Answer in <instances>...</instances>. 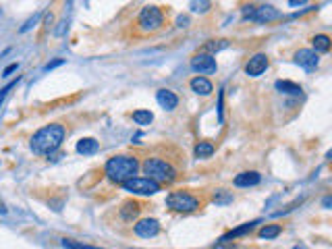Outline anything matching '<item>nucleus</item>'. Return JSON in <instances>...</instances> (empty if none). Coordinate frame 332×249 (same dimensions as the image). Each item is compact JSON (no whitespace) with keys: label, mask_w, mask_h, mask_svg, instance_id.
Wrapping results in <instances>:
<instances>
[{"label":"nucleus","mask_w":332,"mask_h":249,"mask_svg":"<svg viewBox=\"0 0 332 249\" xmlns=\"http://www.w3.org/2000/svg\"><path fill=\"white\" fill-rule=\"evenodd\" d=\"M189 85H191V90H193L197 96H210L214 92V85H212V81L210 79H206V77H193L189 81Z\"/></svg>","instance_id":"13"},{"label":"nucleus","mask_w":332,"mask_h":249,"mask_svg":"<svg viewBox=\"0 0 332 249\" xmlns=\"http://www.w3.org/2000/svg\"><path fill=\"white\" fill-rule=\"evenodd\" d=\"M0 214H6V208H4V203L0 201Z\"/></svg>","instance_id":"37"},{"label":"nucleus","mask_w":332,"mask_h":249,"mask_svg":"<svg viewBox=\"0 0 332 249\" xmlns=\"http://www.w3.org/2000/svg\"><path fill=\"white\" fill-rule=\"evenodd\" d=\"M166 206H168L170 210H174V212L189 214V212H195V210L202 208V201L189 191H172L168 198H166Z\"/></svg>","instance_id":"4"},{"label":"nucleus","mask_w":332,"mask_h":249,"mask_svg":"<svg viewBox=\"0 0 332 249\" xmlns=\"http://www.w3.org/2000/svg\"><path fill=\"white\" fill-rule=\"evenodd\" d=\"M133 249H137V247H133Z\"/></svg>","instance_id":"38"},{"label":"nucleus","mask_w":332,"mask_h":249,"mask_svg":"<svg viewBox=\"0 0 332 249\" xmlns=\"http://www.w3.org/2000/svg\"><path fill=\"white\" fill-rule=\"evenodd\" d=\"M330 203H332L330 198H324V199H322V206H324V208H330Z\"/></svg>","instance_id":"35"},{"label":"nucleus","mask_w":332,"mask_h":249,"mask_svg":"<svg viewBox=\"0 0 332 249\" xmlns=\"http://www.w3.org/2000/svg\"><path fill=\"white\" fill-rule=\"evenodd\" d=\"M212 249H235V243L222 237L220 241H216V243H214V247H212Z\"/></svg>","instance_id":"26"},{"label":"nucleus","mask_w":332,"mask_h":249,"mask_svg":"<svg viewBox=\"0 0 332 249\" xmlns=\"http://www.w3.org/2000/svg\"><path fill=\"white\" fill-rule=\"evenodd\" d=\"M210 6H212L210 2H191V11L193 13H206Z\"/></svg>","instance_id":"27"},{"label":"nucleus","mask_w":332,"mask_h":249,"mask_svg":"<svg viewBox=\"0 0 332 249\" xmlns=\"http://www.w3.org/2000/svg\"><path fill=\"white\" fill-rule=\"evenodd\" d=\"M268 65H270V60H268L266 54H253L245 65V73L249 77H260L268 69Z\"/></svg>","instance_id":"10"},{"label":"nucleus","mask_w":332,"mask_h":249,"mask_svg":"<svg viewBox=\"0 0 332 249\" xmlns=\"http://www.w3.org/2000/svg\"><path fill=\"white\" fill-rule=\"evenodd\" d=\"M38 19H40V13H38V15H33V17H31V19H29L27 23H25V25H23V27H21V33H25V31H29V29L33 27V25H36V23H38Z\"/></svg>","instance_id":"28"},{"label":"nucleus","mask_w":332,"mask_h":249,"mask_svg":"<svg viewBox=\"0 0 332 249\" xmlns=\"http://www.w3.org/2000/svg\"><path fill=\"white\" fill-rule=\"evenodd\" d=\"M313 42V52H322V54H326V52H330V46H332V42H330V35H326V33H318L316 38L311 40Z\"/></svg>","instance_id":"18"},{"label":"nucleus","mask_w":332,"mask_h":249,"mask_svg":"<svg viewBox=\"0 0 332 249\" xmlns=\"http://www.w3.org/2000/svg\"><path fill=\"white\" fill-rule=\"evenodd\" d=\"M17 69H19V62H13V65H8V67H6L4 71H2V77H8L11 73H15Z\"/></svg>","instance_id":"31"},{"label":"nucleus","mask_w":332,"mask_h":249,"mask_svg":"<svg viewBox=\"0 0 332 249\" xmlns=\"http://www.w3.org/2000/svg\"><path fill=\"white\" fill-rule=\"evenodd\" d=\"M65 135H67V131L63 124H58V123L46 124V127H42L36 135L31 137L29 148H31V152L38 156H50L63 146Z\"/></svg>","instance_id":"1"},{"label":"nucleus","mask_w":332,"mask_h":249,"mask_svg":"<svg viewBox=\"0 0 332 249\" xmlns=\"http://www.w3.org/2000/svg\"><path fill=\"white\" fill-rule=\"evenodd\" d=\"M189 65H191V69H193L195 73H199V77H202V75H212V73H216V69H218L216 58L208 56V54H202V52L191 58Z\"/></svg>","instance_id":"7"},{"label":"nucleus","mask_w":332,"mask_h":249,"mask_svg":"<svg viewBox=\"0 0 332 249\" xmlns=\"http://www.w3.org/2000/svg\"><path fill=\"white\" fill-rule=\"evenodd\" d=\"M283 233V228L278 226V224H266L264 228H260V239H274V237H278Z\"/></svg>","instance_id":"23"},{"label":"nucleus","mask_w":332,"mask_h":249,"mask_svg":"<svg viewBox=\"0 0 332 249\" xmlns=\"http://www.w3.org/2000/svg\"><path fill=\"white\" fill-rule=\"evenodd\" d=\"M123 189L133 195H154L160 191V185L147 179V176H133V179L123 183Z\"/></svg>","instance_id":"6"},{"label":"nucleus","mask_w":332,"mask_h":249,"mask_svg":"<svg viewBox=\"0 0 332 249\" xmlns=\"http://www.w3.org/2000/svg\"><path fill=\"white\" fill-rule=\"evenodd\" d=\"M214 154V144L210 141H199L195 146V158H212Z\"/></svg>","instance_id":"21"},{"label":"nucleus","mask_w":332,"mask_h":249,"mask_svg":"<svg viewBox=\"0 0 332 249\" xmlns=\"http://www.w3.org/2000/svg\"><path fill=\"white\" fill-rule=\"evenodd\" d=\"M281 17V11L278 8H274L272 4H261V6H256V13H253L251 17V21H256V23H270V21H274Z\"/></svg>","instance_id":"11"},{"label":"nucleus","mask_w":332,"mask_h":249,"mask_svg":"<svg viewBox=\"0 0 332 249\" xmlns=\"http://www.w3.org/2000/svg\"><path fill=\"white\" fill-rule=\"evenodd\" d=\"M253 13H256V4H247V6H243V19H251Z\"/></svg>","instance_id":"29"},{"label":"nucleus","mask_w":332,"mask_h":249,"mask_svg":"<svg viewBox=\"0 0 332 249\" xmlns=\"http://www.w3.org/2000/svg\"><path fill=\"white\" fill-rule=\"evenodd\" d=\"M222 90H220V94H218V119H220V123H222Z\"/></svg>","instance_id":"33"},{"label":"nucleus","mask_w":332,"mask_h":249,"mask_svg":"<svg viewBox=\"0 0 332 249\" xmlns=\"http://www.w3.org/2000/svg\"><path fill=\"white\" fill-rule=\"evenodd\" d=\"M177 23H179V27H185V25L189 23V19H187V17H179V21H177Z\"/></svg>","instance_id":"34"},{"label":"nucleus","mask_w":332,"mask_h":249,"mask_svg":"<svg viewBox=\"0 0 332 249\" xmlns=\"http://www.w3.org/2000/svg\"><path fill=\"white\" fill-rule=\"evenodd\" d=\"M17 83H19V79H17V81H11V83H8L6 87H2V90H0V102H2V98H4V96H6L8 92H11V90H13V87H15Z\"/></svg>","instance_id":"30"},{"label":"nucleus","mask_w":332,"mask_h":249,"mask_svg":"<svg viewBox=\"0 0 332 249\" xmlns=\"http://www.w3.org/2000/svg\"><path fill=\"white\" fill-rule=\"evenodd\" d=\"M156 100L164 110H174L179 106V96L170 90H158L156 92Z\"/></svg>","instance_id":"12"},{"label":"nucleus","mask_w":332,"mask_h":249,"mask_svg":"<svg viewBox=\"0 0 332 249\" xmlns=\"http://www.w3.org/2000/svg\"><path fill=\"white\" fill-rule=\"evenodd\" d=\"M260 224V220H251V222H245V224H241L239 228H235V230H231L229 235H224V239H235V237H241V235H247V233H251L253 228H256Z\"/></svg>","instance_id":"20"},{"label":"nucleus","mask_w":332,"mask_h":249,"mask_svg":"<svg viewBox=\"0 0 332 249\" xmlns=\"http://www.w3.org/2000/svg\"><path fill=\"white\" fill-rule=\"evenodd\" d=\"M293 249H309V247H308V245H303V243H299V245H295Z\"/></svg>","instance_id":"36"},{"label":"nucleus","mask_w":332,"mask_h":249,"mask_svg":"<svg viewBox=\"0 0 332 249\" xmlns=\"http://www.w3.org/2000/svg\"><path fill=\"white\" fill-rule=\"evenodd\" d=\"M164 23V13L160 6H143L137 15V27L145 31V33H152V31H158Z\"/></svg>","instance_id":"5"},{"label":"nucleus","mask_w":332,"mask_h":249,"mask_svg":"<svg viewBox=\"0 0 332 249\" xmlns=\"http://www.w3.org/2000/svg\"><path fill=\"white\" fill-rule=\"evenodd\" d=\"M226 46H229V40H210V42H206L204 46H202V54L212 56V54H216V52L224 50Z\"/></svg>","instance_id":"17"},{"label":"nucleus","mask_w":332,"mask_h":249,"mask_svg":"<svg viewBox=\"0 0 332 249\" xmlns=\"http://www.w3.org/2000/svg\"><path fill=\"white\" fill-rule=\"evenodd\" d=\"M133 233L137 237H143V239H152L160 233V222L156 218H142L133 226Z\"/></svg>","instance_id":"8"},{"label":"nucleus","mask_w":332,"mask_h":249,"mask_svg":"<svg viewBox=\"0 0 332 249\" xmlns=\"http://www.w3.org/2000/svg\"><path fill=\"white\" fill-rule=\"evenodd\" d=\"M137 168H139V162L133 156H112L106 162V166H104V173H106V176L112 183L123 185L129 179H133Z\"/></svg>","instance_id":"2"},{"label":"nucleus","mask_w":332,"mask_h":249,"mask_svg":"<svg viewBox=\"0 0 332 249\" xmlns=\"http://www.w3.org/2000/svg\"><path fill=\"white\" fill-rule=\"evenodd\" d=\"M260 181H261V174L260 173H256V171H245V173H241V174H237L235 176V185L237 187H256V185H260Z\"/></svg>","instance_id":"14"},{"label":"nucleus","mask_w":332,"mask_h":249,"mask_svg":"<svg viewBox=\"0 0 332 249\" xmlns=\"http://www.w3.org/2000/svg\"><path fill=\"white\" fill-rule=\"evenodd\" d=\"M133 121L137 124H142V127H145V124H150L154 121V114L150 110H135L133 112Z\"/></svg>","instance_id":"24"},{"label":"nucleus","mask_w":332,"mask_h":249,"mask_svg":"<svg viewBox=\"0 0 332 249\" xmlns=\"http://www.w3.org/2000/svg\"><path fill=\"white\" fill-rule=\"evenodd\" d=\"M63 245L67 249H104V247H95V245H83V243H75V241H69V239H63Z\"/></svg>","instance_id":"25"},{"label":"nucleus","mask_w":332,"mask_h":249,"mask_svg":"<svg viewBox=\"0 0 332 249\" xmlns=\"http://www.w3.org/2000/svg\"><path fill=\"white\" fill-rule=\"evenodd\" d=\"M295 62L299 67H303L305 71H316L318 65H320V56L313 50H309V48H301V50H297Z\"/></svg>","instance_id":"9"},{"label":"nucleus","mask_w":332,"mask_h":249,"mask_svg":"<svg viewBox=\"0 0 332 249\" xmlns=\"http://www.w3.org/2000/svg\"><path fill=\"white\" fill-rule=\"evenodd\" d=\"M98 149H100V144L94 137H83V139L77 141V152L83 154V156H92V154L98 152Z\"/></svg>","instance_id":"15"},{"label":"nucleus","mask_w":332,"mask_h":249,"mask_svg":"<svg viewBox=\"0 0 332 249\" xmlns=\"http://www.w3.org/2000/svg\"><path fill=\"white\" fill-rule=\"evenodd\" d=\"M63 58H56V60H52V62H48V65L46 67H44V69H46V71H52V69H56V67H60V65H63Z\"/></svg>","instance_id":"32"},{"label":"nucleus","mask_w":332,"mask_h":249,"mask_svg":"<svg viewBox=\"0 0 332 249\" xmlns=\"http://www.w3.org/2000/svg\"><path fill=\"white\" fill-rule=\"evenodd\" d=\"M274 87L281 94H289V96H299L303 90H301V85H297L293 81H283V79H278V81L274 83Z\"/></svg>","instance_id":"19"},{"label":"nucleus","mask_w":332,"mask_h":249,"mask_svg":"<svg viewBox=\"0 0 332 249\" xmlns=\"http://www.w3.org/2000/svg\"><path fill=\"white\" fill-rule=\"evenodd\" d=\"M143 173L147 174V179H152L154 183H172L177 179V171L170 162H166L162 158H147L143 162Z\"/></svg>","instance_id":"3"},{"label":"nucleus","mask_w":332,"mask_h":249,"mask_svg":"<svg viewBox=\"0 0 332 249\" xmlns=\"http://www.w3.org/2000/svg\"><path fill=\"white\" fill-rule=\"evenodd\" d=\"M212 201L216 203V206H226V203L233 201V193L224 191V189H216V191L212 193Z\"/></svg>","instance_id":"22"},{"label":"nucleus","mask_w":332,"mask_h":249,"mask_svg":"<svg viewBox=\"0 0 332 249\" xmlns=\"http://www.w3.org/2000/svg\"><path fill=\"white\" fill-rule=\"evenodd\" d=\"M139 210H142V206H139L137 201L129 199V201L123 203V208H120V218H123L125 222H133L139 214Z\"/></svg>","instance_id":"16"}]
</instances>
